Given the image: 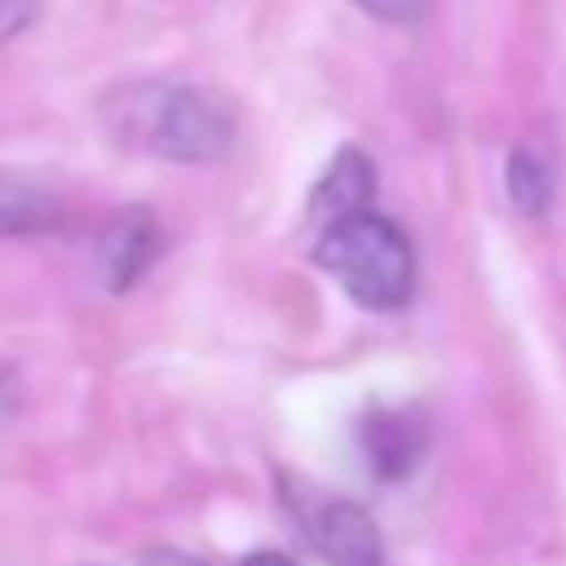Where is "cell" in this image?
I'll return each instance as SVG.
<instances>
[{
  "instance_id": "1",
  "label": "cell",
  "mask_w": 566,
  "mask_h": 566,
  "mask_svg": "<svg viewBox=\"0 0 566 566\" xmlns=\"http://www.w3.org/2000/svg\"><path fill=\"white\" fill-rule=\"evenodd\" d=\"M102 128L137 155L168 164H217L234 146V111L199 88L177 80H137L119 84L97 102Z\"/></svg>"
},
{
  "instance_id": "2",
  "label": "cell",
  "mask_w": 566,
  "mask_h": 566,
  "mask_svg": "<svg viewBox=\"0 0 566 566\" xmlns=\"http://www.w3.org/2000/svg\"><path fill=\"white\" fill-rule=\"evenodd\" d=\"M314 261L367 310H398L416 287V248L398 221L354 212L314 239Z\"/></svg>"
},
{
  "instance_id": "3",
  "label": "cell",
  "mask_w": 566,
  "mask_h": 566,
  "mask_svg": "<svg viewBox=\"0 0 566 566\" xmlns=\"http://www.w3.org/2000/svg\"><path fill=\"white\" fill-rule=\"evenodd\" d=\"M292 509H296V522H301L305 539L318 548V557L327 566H385L380 526L371 522V513L363 504L340 500V495H318V491L301 486Z\"/></svg>"
},
{
  "instance_id": "4",
  "label": "cell",
  "mask_w": 566,
  "mask_h": 566,
  "mask_svg": "<svg viewBox=\"0 0 566 566\" xmlns=\"http://www.w3.org/2000/svg\"><path fill=\"white\" fill-rule=\"evenodd\" d=\"M155 248H159V221L150 208L133 203V208L111 212L93 234V270H97L102 287L111 296L137 287V279L155 261Z\"/></svg>"
},
{
  "instance_id": "5",
  "label": "cell",
  "mask_w": 566,
  "mask_h": 566,
  "mask_svg": "<svg viewBox=\"0 0 566 566\" xmlns=\"http://www.w3.org/2000/svg\"><path fill=\"white\" fill-rule=\"evenodd\" d=\"M358 447H363V460L367 469L380 478V482H402L424 447H429V416L411 402H398V407H371L358 424Z\"/></svg>"
},
{
  "instance_id": "6",
  "label": "cell",
  "mask_w": 566,
  "mask_h": 566,
  "mask_svg": "<svg viewBox=\"0 0 566 566\" xmlns=\"http://www.w3.org/2000/svg\"><path fill=\"white\" fill-rule=\"evenodd\" d=\"M371 195H376V164L358 150V146H340L327 164V172L314 181L310 190V212L305 221L314 230H327L354 212H367L371 208Z\"/></svg>"
},
{
  "instance_id": "7",
  "label": "cell",
  "mask_w": 566,
  "mask_h": 566,
  "mask_svg": "<svg viewBox=\"0 0 566 566\" xmlns=\"http://www.w3.org/2000/svg\"><path fill=\"white\" fill-rule=\"evenodd\" d=\"M553 186H557V168H553V155L539 137H526L509 150V164H504V195H509V208L517 217H539L548 203H553Z\"/></svg>"
},
{
  "instance_id": "8",
  "label": "cell",
  "mask_w": 566,
  "mask_h": 566,
  "mask_svg": "<svg viewBox=\"0 0 566 566\" xmlns=\"http://www.w3.org/2000/svg\"><path fill=\"white\" fill-rule=\"evenodd\" d=\"M62 217V203L49 186H40L27 172L0 168V239L44 234Z\"/></svg>"
},
{
  "instance_id": "9",
  "label": "cell",
  "mask_w": 566,
  "mask_h": 566,
  "mask_svg": "<svg viewBox=\"0 0 566 566\" xmlns=\"http://www.w3.org/2000/svg\"><path fill=\"white\" fill-rule=\"evenodd\" d=\"M40 13V0H0V44L22 35Z\"/></svg>"
},
{
  "instance_id": "10",
  "label": "cell",
  "mask_w": 566,
  "mask_h": 566,
  "mask_svg": "<svg viewBox=\"0 0 566 566\" xmlns=\"http://www.w3.org/2000/svg\"><path fill=\"white\" fill-rule=\"evenodd\" d=\"M22 407H27L22 376H18L9 363H0V429H4V424H13V420L22 416Z\"/></svg>"
},
{
  "instance_id": "11",
  "label": "cell",
  "mask_w": 566,
  "mask_h": 566,
  "mask_svg": "<svg viewBox=\"0 0 566 566\" xmlns=\"http://www.w3.org/2000/svg\"><path fill=\"white\" fill-rule=\"evenodd\" d=\"M354 4L380 22H416L420 18V0H354Z\"/></svg>"
},
{
  "instance_id": "12",
  "label": "cell",
  "mask_w": 566,
  "mask_h": 566,
  "mask_svg": "<svg viewBox=\"0 0 566 566\" xmlns=\"http://www.w3.org/2000/svg\"><path fill=\"white\" fill-rule=\"evenodd\" d=\"M142 566H208L203 557H190V553H181V548H150L146 557H142Z\"/></svg>"
},
{
  "instance_id": "13",
  "label": "cell",
  "mask_w": 566,
  "mask_h": 566,
  "mask_svg": "<svg viewBox=\"0 0 566 566\" xmlns=\"http://www.w3.org/2000/svg\"><path fill=\"white\" fill-rule=\"evenodd\" d=\"M239 566H296L287 553H279V548H256V553H248Z\"/></svg>"
}]
</instances>
